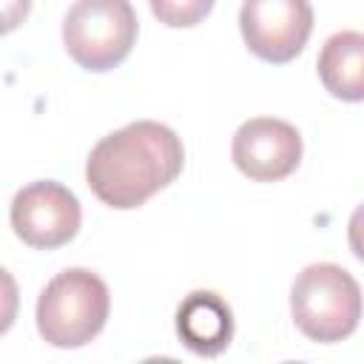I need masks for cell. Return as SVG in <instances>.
<instances>
[{
	"label": "cell",
	"mask_w": 364,
	"mask_h": 364,
	"mask_svg": "<svg viewBox=\"0 0 364 364\" xmlns=\"http://www.w3.org/2000/svg\"><path fill=\"white\" fill-rule=\"evenodd\" d=\"M182 162V139L168 125L136 119L91 148L85 182L108 208L131 210L171 185L179 176Z\"/></svg>",
	"instance_id": "obj_1"
},
{
	"label": "cell",
	"mask_w": 364,
	"mask_h": 364,
	"mask_svg": "<svg viewBox=\"0 0 364 364\" xmlns=\"http://www.w3.org/2000/svg\"><path fill=\"white\" fill-rule=\"evenodd\" d=\"M136 11L131 0H77L63 20L68 57L85 71L119 65L136 43Z\"/></svg>",
	"instance_id": "obj_4"
},
{
	"label": "cell",
	"mask_w": 364,
	"mask_h": 364,
	"mask_svg": "<svg viewBox=\"0 0 364 364\" xmlns=\"http://www.w3.org/2000/svg\"><path fill=\"white\" fill-rule=\"evenodd\" d=\"M148 3L159 23L171 28H188L202 23L210 14L216 0H148Z\"/></svg>",
	"instance_id": "obj_10"
},
{
	"label": "cell",
	"mask_w": 364,
	"mask_h": 364,
	"mask_svg": "<svg viewBox=\"0 0 364 364\" xmlns=\"http://www.w3.org/2000/svg\"><path fill=\"white\" fill-rule=\"evenodd\" d=\"M17 310H20V290H17V282L9 270L0 267V336L14 324L17 318Z\"/></svg>",
	"instance_id": "obj_11"
},
{
	"label": "cell",
	"mask_w": 364,
	"mask_h": 364,
	"mask_svg": "<svg viewBox=\"0 0 364 364\" xmlns=\"http://www.w3.org/2000/svg\"><path fill=\"white\" fill-rule=\"evenodd\" d=\"M230 156L236 168L253 182H279L301 162L299 131L276 117H253L233 134Z\"/></svg>",
	"instance_id": "obj_7"
},
{
	"label": "cell",
	"mask_w": 364,
	"mask_h": 364,
	"mask_svg": "<svg viewBox=\"0 0 364 364\" xmlns=\"http://www.w3.org/2000/svg\"><path fill=\"white\" fill-rule=\"evenodd\" d=\"M290 313L296 327L321 344L347 338L361 318V287L338 264H307L290 290Z\"/></svg>",
	"instance_id": "obj_3"
},
{
	"label": "cell",
	"mask_w": 364,
	"mask_h": 364,
	"mask_svg": "<svg viewBox=\"0 0 364 364\" xmlns=\"http://www.w3.org/2000/svg\"><path fill=\"white\" fill-rule=\"evenodd\" d=\"M318 77L333 97L358 102L364 97V37L358 31L333 34L318 54Z\"/></svg>",
	"instance_id": "obj_9"
},
{
	"label": "cell",
	"mask_w": 364,
	"mask_h": 364,
	"mask_svg": "<svg viewBox=\"0 0 364 364\" xmlns=\"http://www.w3.org/2000/svg\"><path fill=\"white\" fill-rule=\"evenodd\" d=\"M82 222L77 196L51 179L20 188L11 199V228L23 245L37 250H54L68 245Z\"/></svg>",
	"instance_id": "obj_5"
},
{
	"label": "cell",
	"mask_w": 364,
	"mask_h": 364,
	"mask_svg": "<svg viewBox=\"0 0 364 364\" xmlns=\"http://www.w3.org/2000/svg\"><path fill=\"white\" fill-rule=\"evenodd\" d=\"M239 28L247 48L264 63H290L310 40V0H245Z\"/></svg>",
	"instance_id": "obj_6"
},
{
	"label": "cell",
	"mask_w": 364,
	"mask_h": 364,
	"mask_svg": "<svg viewBox=\"0 0 364 364\" xmlns=\"http://www.w3.org/2000/svg\"><path fill=\"white\" fill-rule=\"evenodd\" d=\"M31 11V0H0V37L23 26Z\"/></svg>",
	"instance_id": "obj_12"
},
{
	"label": "cell",
	"mask_w": 364,
	"mask_h": 364,
	"mask_svg": "<svg viewBox=\"0 0 364 364\" xmlns=\"http://www.w3.org/2000/svg\"><path fill=\"white\" fill-rule=\"evenodd\" d=\"M111 310L105 282L85 270L71 267L57 273L37 299V330L51 347H82L100 336Z\"/></svg>",
	"instance_id": "obj_2"
},
{
	"label": "cell",
	"mask_w": 364,
	"mask_h": 364,
	"mask_svg": "<svg viewBox=\"0 0 364 364\" xmlns=\"http://www.w3.org/2000/svg\"><path fill=\"white\" fill-rule=\"evenodd\" d=\"M176 333L196 355H219L233 338V313L213 290H193L176 310Z\"/></svg>",
	"instance_id": "obj_8"
}]
</instances>
